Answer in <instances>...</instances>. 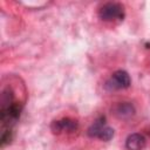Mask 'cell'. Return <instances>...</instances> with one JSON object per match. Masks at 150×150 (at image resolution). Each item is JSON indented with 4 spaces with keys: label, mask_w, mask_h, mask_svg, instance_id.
<instances>
[{
    "label": "cell",
    "mask_w": 150,
    "mask_h": 150,
    "mask_svg": "<svg viewBox=\"0 0 150 150\" xmlns=\"http://www.w3.org/2000/svg\"><path fill=\"white\" fill-rule=\"evenodd\" d=\"M105 125V117L104 116H101L98 120H96L89 128H88V136L89 137H95V138H98V135L101 132V130L103 129V127Z\"/></svg>",
    "instance_id": "cell-5"
},
{
    "label": "cell",
    "mask_w": 150,
    "mask_h": 150,
    "mask_svg": "<svg viewBox=\"0 0 150 150\" xmlns=\"http://www.w3.org/2000/svg\"><path fill=\"white\" fill-rule=\"evenodd\" d=\"M145 137L141 134H131L128 136L127 141H125V148L128 150H142L145 146Z\"/></svg>",
    "instance_id": "cell-4"
},
{
    "label": "cell",
    "mask_w": 150,
    "mask_h": 150,
    "mask_svg": "<svg viewBox=\"0 0 150 150\" xmlns=\"http://www.w3.org/2000/svg\"><path fill=\"white\" fill-rule=\"evenodd\" d=\"M13 91L11 88H5L1 94V109H7L13 104Z\"/></svg>",
    "instance_id": "cell-6"
},
{
    "label": "cell",
    "mask_w": 150,
    "mask_h": 150,
    "mask_svg": "<svg viewBox=\"0 0 150 150\" xmlns=\"http://www.w3.org/2000/svg\"><path fill=\"white\" fill-rule=\"evenodd\" d=\"M131 80L129 74L125 70H116L112 76L107 81L105 88L109 90H116V89H125L130 86Z\"/></svg>",
    "instance_id": "cell-2"
},
{
    "label": "cell",
    "mask_w": 150,
    "mask_h": 150,
    "mask_svg": "<svg viewBox=\"0 0 150 150\" xmlns=\"http://www.w3.org/2000/svg\"><path fill=\"white\" fill-rule=\"evenodd\" d=\"M114 114L121 120H128L135 115V107L130 102H120L114 108Z\"/></svg>",
    "instance_id": "cell-3"
},
{
    "label": "cell",
    "mask_w": 150,
    "mask_h": 150,
    "mask_svg": "<svg viewBox=\"0 0 150 150\" xmlns=\"http://www.w3.org/2000/svg\"><path fill=\"white\" fill-rule=\"evenodd\" d=\"M50 130H52V132L53 134H55V135H59V134H61L62 131H63V129H62V124H61V121H53L52 122V124H50Z\"/></svg>",
    "instance_id": "cell-10"
},
{
    "label": "cell",
    "mask_w": 150,
    "mask_h": 150,
    "mask_svg": "<svg viewBox=\"0 0 150 150\" xmlns=\"http://www.w3.org/2000/svg\"><path fill=\"white\" fill-rule=\"evenodd\" d=\"M60 121H61L63 131L66 130V131H68V132H71V131H75V130L77 129V127H79V124H77V122H76L75 120H71V118H68V117L62 118V120H60Z\"/></svg>",
    "instance_id": "cell-7"
},
{
    "label": "cell",
    "mask_w": 150,
    "mask_h": 150,
    "mask_svg": "<svg viewBox=\"0 0 150 150\" xmlns=\"http://www.w3.org/2000/svg\"><path fill=\"white\" fill-rule=\"evenodd\" d=\"M12 138H13V135H12V130L9 128H7L6 130L2 131L1 134V138H0V143H1V146H5L7 144H9L12 142Z\"/></svg>",
    "instance_id": "cell-9"
},
{
    "label": "cell",
    "mask_w": 150,
    "mask_h": 150,
    "mask_svg": "<svg viewBox=\"0 0 150 150\" xmlns=\"http://www.w3.org/2000/svg\"><path fill=\"white\" fill-rule=\"evenodd\" d=\"M114 137V129L111 127H108V125H104L103 129L101 130L100 135H98V138L104 141V142H108L110 141L111 138Z\"/></svg>",
    "instance_id": "cell-8"
},
{
    "label": "cell",
    "mask_w": 150,
    "mask_h": 150,
    "mask_svg": "<svg viewBox=\"0 0 150 150\" xmlns=\"http://www.w3.org/2000/svg\"><path fill=\"white\" fill-rule=\"evenodd\" d=\"M124 15V7L118 2H108L103 5L98 11V16L103 21L123 20Z\"/></svg>",
    "instance_id": "cell-1"
}]
</instances>
